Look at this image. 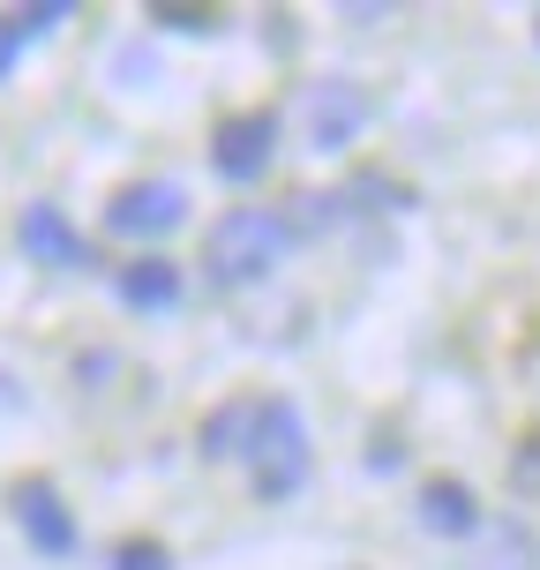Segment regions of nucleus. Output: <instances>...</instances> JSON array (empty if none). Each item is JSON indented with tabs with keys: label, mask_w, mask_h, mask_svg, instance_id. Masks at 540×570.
Listing matches in <instances>:
<instances>
[{
	"label": "nucleus",
	"mask_w": 540,
	"mask_h": 570,
	"mask_svg": "<svg viewBox=\"0 0 540 570\" xmlns=\"http://www.w3.org/2000/svg\"><path fill=\"white\" fill-rule=\"evenodd\" d=\"M248 421H256V405H248V399L218 405V413L203 421V451H210V458H240V451H248Z\"/></svg>",
	"instance_id": "obj_11"
},
{
	"label": "nucleus",
	"mask_w": 540,
	"mask_h": 570,
	"mask_svg": "<svg viewBox=\"0 0 540 570\" xmlns=\"http://www.w3.org/2000/svg\"><path fill=\"white\" fill-rule=\"evenodd\" d=\"M413 511H421V525H428V533H443V541L481 533V503H473V488H465V481H428Z\"/></svg>",
	"instance_id": "obj_8"
},
{
	"label": "nucleus",
	"mask_w": 540,
	"mask_h": 570,
	"mask_svg": "<svg viewBox=\"0 0 540 570\" xmlns=\"http://www.w3.org/2000/svg\"><path fill=\"white\" fill-rule=\"evenodd\" d=\"M114 570H173V556L158 541H120L114 548Z\"/></svg>",
	"instance_id": "obj_13"
},
{
	"label": "nucleus",
	"mask_w": 540,
	"mask_h": 570,
	"mask_svg": "<svg viewBox=\"0 0 540 570\" xmlns=\"http://www.w3.org/2000/svg\"><path fill=\"white\" fill-rule=\"evenodd\" d=\"M481 570H533V533H526L518 518L481 525Z\"/></svg>",
	"instance_id": "obj_10"
},
{
	"label": "nucleus",
	"mask_w": 540,
	"mask_h": 570,
	"mask_svg": "<svg viewBox=\"0 0 540 570\" xmlns=\"http://www.w3.org/2000/svg\"><path fill=\"white\" fill-rule=\"evenodd\" d=\"M248 473H256L263 503H285L293 488L308 481V421L293 399H256V421H248Z\"/></svg>",
	"instance_id": "obj_2"
},
{
	"label": "nucleus",
	"mask_w": 540,
	"mask_h": 570,
	"mask_svg": "<svg viewBox=\"0 0 540 570\" xmlns=\"http://www.w3.org/2000/svg\"><path fill=\"white\" fill-rule=\"evenodd\" d=\"M188 218V196L173 188V180H128L114 203H106V226L120 233V240H158V233H173Z\"/></svg>",
	"instance_id": "obj_5"
},
{
	"label": "nucleus",
	"mask_w": 540,
	"mask_h": 570,
	"mask_svg": "<svg viewBox=\"0 0 540 570\" xmlns=\"http://www.w3.org/2000/svg\"><path fill=\"white\" fill-rule=\"evenodd\" d=\"M301 120H308V150H345V142L369 128V90L345 83V76H323L301 98Z\"/></svg>",
	"instance_id": "obj_4"
},
{
	"label": "nucleus",
	"mask_w": 540,
	"mask_h": 570,
	"mask_svg": "<svg viewBox=\"0 0 540 570\" xmlns=\"http://www.w3.org/2000/svg\"><path fill=\"white\" fill-rule=\"evenodd\" d=\"M68 16H76L68 0H46V8H23V16H8V30H16V38H46V30L68 23Z\"/></svg>",
	"instance_id": "obj_12"
},
{
	"label": "nucleus",
	"mask_w": 540,
	"mask_h": 570,
	"mask_svg": "<svg viewBox=\"0 0 540 570\" xmlns=\"http://www.w3.org/2000/svg\"><path fill=\"white\" fill-rule=\"evenodd\" d=\"M16 240H23V256L53 263V271H76V263H84V233L60 218V203H23V218H16Z\"/></svg>",
	"instance_id": "obj_7"
},
{
	"label": "nucleus",
	"mask_w": 540,
	"mask_h": 570,
	"mask_svg": "<svg viewBox=\"0 0 540 570\" xmlns=\"http://www.w3.org/2000/svg\"><path fill=\"white\" fill-rule=\"evenodd\" d=\"M8 511H16V525L30 533L38 556H68V548H76V518H68V503H60L46 481H16Z\"/></svg>",
	"instance_id": "obj_6"
},
{
	"label": "nucleus",
	"mask_w": 540,
	"mask_h": 570,
	"mask_svg": "<svg viewBox=\"0 0 540 570\" xmlns=\"http://www.w3.org/2000/svg\"><path fill=\"white\" fill-rule=\"evenodd\" d=\"M293 218L285 210H263V203H240V210H226L218 226H210V240H203V271H210V285H256L271 278L285 263V248H293Z\"/></svg>",
	"instance_id": "obj_1"
},
{
	"label": "nucleus",
	"mask_w": 540,
	"mask_h": 570,
	"mask_svg": "<svg viewBox=\"0 0 540 570\" xmlns=\"http://www.w3.org/2000/svg\"><path fill=\"white\" fill-rule=\"evenodd\" d=\"M158 23L166 30H218V16H203V8H158Z\"/></svg>",
	"instance_id": "obj_14"
},
{
	"label": "nucleus",
	"mask_w": 540,
	"mask_h": 570,
	"mask_svg": "<svg viewBox=\"0 0 540 570\" xmlns=\"http://www.w3.org/2000/svg\"><path fill=\"white\" fill-rule=\"evenodd\" d=\"M114 285H120V301H128V308H173V301H180V263L143 256V263H128Z\"/></svg>",
	"instance_id": "obj_9"
},
{
	"label": "nucleus",
	"mask_w": 540,
	"mask_h": 570,
	"mask_svg": "<svg viewBox=\"0 0 540 570\" xmlns=\"http://www.w3.org/2000/svg\"><path fill=\"white\" fill-rule=\"evenodd\" d=\"M16 53H23V38L8 30V16H0V83H8V68H16Z\"/></svg>",
	"instance_id": "obj_15"
},
{
	"label": "nucleus",
	"mask_w": 540,
	"mask_h": 570,
	"mask_svg": "<svg viewBox=\"0 0 540 570\" xmlns=\"http://www.w3.org/2000/svg\"><path fill=\"white\" fill-rule=\"evenodd\" d=\"M271 158H278V114H233L226 128L210 136V166H218V180H233V188L263 180Z\"/></svg>",
	"instance_id": "obj_3"
}]
</instances>
